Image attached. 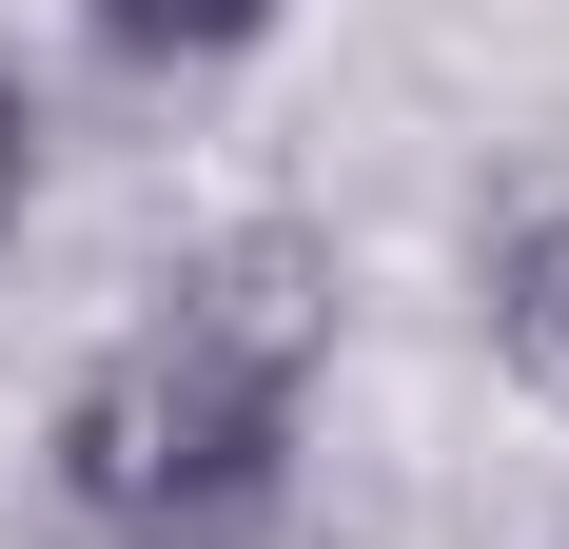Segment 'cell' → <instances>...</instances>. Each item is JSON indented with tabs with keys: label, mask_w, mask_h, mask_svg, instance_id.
<instances>
[{
	"label": "cell",
	"mask_w": 569,
	"mask_h": 549,
	"mask_svg": "<svg viewBox=\"0 0 569 549\" xmlns=\"http://www.w3.org/2000/svg\"><path fill=\"white\" fill-rule=\"evenodd\" d=\"M295 392L217 373L197 333H118V353H79V392H59V432H40V491L79 549H276L295 510Z\"/></svg>",
	"instance_id": "cell-1"
},
{
	"label": "cell",
	"mask_w": 569,
	"mask_h": 549,
	"mask_svg": "<svg viewBox=\"0 0 569 549\" xmlns=\"http://www.w3.org/2000/svg\"><path fill=\"white\" fill-rule=\"evenodd\" d=\"M335 315H353L335 217H217V236H177V274H158V333H197L217 373L295 392V412H315V373H335Z\"/></svg>",
	"instance_id": "cell-2"
},
{
	"label": "cell",
	"mask_w": 569,
	"mask_h": 549,
	"mask_svg": "<svg viewBox=\"0 0 569 549\" xmlns=\"http://www.w3.org/2000/svg\"><path fill=\"white\" fill-rule=\"evenodd\" d=\"M471 333H491V373L530 412H569V177L491 217V274H471Z\"/></svg>",
	"instance_id": "cell-3"
},
{
	"label": "cell",
	"mask_w": 569,
	"mask_h": 549,
	"mask_svg": "<svg viewBox=\"0 0 569 549\" xmlns=\"http://www.w3.org/2000/svg\"><path fill=\"white\" fill-rule=\"evenodd\" d=\"M79 40L138 59V79H217V59L276 40V0H79Z\"/></svg>",
	"instance_id": "cell-4"
},
{
	"label": "cell",
	"mask_w": 569,
	"mask_h": 549,
	"mask_svg": "<svg viewBox=\"0 0 569 549\" xmlns=\"http://www.w3.org/2000/svg\"><path fill=\"white\" fill-rule=\"evenodd\" d=\"M20 217H40V79L0 59V256H20Z\"/></svg>",
	"instance_id": "cell-5"
}]
</instances>
